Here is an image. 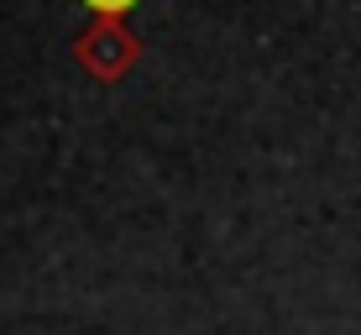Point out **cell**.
Returning <instances> with one entry per match:
<instances>
[{"instance_id": "6da1fadb", "label": "cell", "mask_w": 361, "mask_h": 335, "mask_svg": "<svg viewBox=\"0 0 361 335\" xmlns=\"http://www.w3.org/2000/svg\"><path fill=\"white\" fill-rule=\"evenodd\" d=\"M90 6H99V11H121V6H131V0H90Z\"/></svg>"}]
</instances>
